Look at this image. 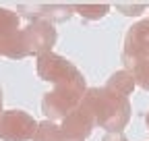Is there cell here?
Instances as JSON below:
<instances>
[{
  "instance_id": "cell-13",
  "label": "cell",
  "mask_w": 149,
  "mask_h": 141,
  "mask_svg": "<svg viewBox=\"0 0 149 141\" xmlns=\"http://www.w3.org/2000/svg\"><path fill=\"white\" fill-rule=\"evenodd\" d=\"M128 73H133L135 83H137L139 87H143L145 91H149V58L137 62L135 66H130V68H128Z\"/></svg>"
},
{
  "instance_id": "cell-4",
  "label": "cell",
  "mask_w": 149,
  "mask_h": 141,
  "mask_svg": "<svg viewBox=\"0 0 149 141\" xmlns=\"http://www.w3.org/2000/svg\"><path fill=\"white\" fill-rule=\"evenodd\" d=\"M83 96H85V89H77V87H54L42 100V110L46 114V120L60 122L81 104Z\"/></svg>"
},
{
  "instance_id": "cell-15",
  "label": "cell",
  "mask_w": 149,
  "mask_h": 141,
  "mask_svg": "<svg viewBox=\"0 0 149 141\" xmlns=\"http://www.w3.org/2000/svg\"><path fill=\"white\" fill-rule=\"evenodd\" d=\"M102 141H128L124 137V133H116V131H112V133H106Z\"/></svg>"
},
{
  "instance_id": "cell-11",
  "label": "cell",
  "mask_w": 149,
  "mask_h": 141,
  "mask_svg": "<svg viewBox=\"0 0 149 141\" xmlns=\"http://www.w3.org/2000/svg\"><path fill=\"white\" fill-rule=\"evenodd\" d=\"M31 141H74L70 137H66L60 129L58 122H50V120H44L37 125V131L33 135Z\"/></svg>"
},
{
  "instance_id": "cell-12",
  "label": "cell",
  "mask_w": 149,
  "mask_h": 141,
  "mask_svg": "<svg viewBox=\"0 0 149 141\" xmlns=\"http://www.w3.org/2000/svg\"><path fill=\"white\" fill-rule=\"evenodd\" d=\"M72 10L79 13L83 19H89V21H97L102 17L108 15L110 10V4H97V2H83V4H72Z\"/></svg>"
},
{
  "instance_id": "cell-8",
  "label": "cell",
  "mask_w": 149,
  "mask_h": 141,
  "mask_svg": "<svg viewBox=\"0 0 149 141\" xmlns=\"http://www.w3.org/2000/svg\"><path fill=\"white\" fill-rule=\"evenodd\" d=\"M60 129L66 137L74 141H85L91 135V131L95 129V118H93V112L87 108V104H83V100L66 118L60 120Z\"/></svg>"
},
{
  "instance_id": "cell-6",
  "label": "cell",
  "mask_w": 149,
  "mask_h": 141,
  "mask_svg": "<svg viewBox=\"0 0 149 141\" xmlns=\"http://www.w3.org/2000/svg\"><path fill=\"white\" fill-rule=\"evenodd\" d=\"M149 58V19H143L128 27L126 38H124V48H122V62L126 70L135 66L141 60Z\"/></svg>"
},
{
  "instance_id": "cell-7",
  "label": "cell",
  "mask_w": 149,
  "mask_h": 141,
  "mask_svg": "<svg viewBox=\"0 0 149 141\" xmlns=\"http://www.w3.org/2000/svg\"><path fill=\"white\" fill-rule=\"evenodd\" d=\"M23 31V38H25V44L29 48V54H48L52 52L54 44H56V29L52 23L48 21H31Z\"/></svg>"
},
{
  "instance_id": "cell-10",
  "label": "cell",
  "mask_w": 149,
  "mask_h": 141,
  "mask_svg": "<svg viewBox=\"0 0 149 141\" xmlns=\"http://www.w3.org/2000/svg\"><path fill=\"white\" fill-rule=\"evenodd\" d=\"M104 87H108V89H112V91H116V94L128 98L130 94H133V89L137 87V83H135L133 73H128L126 68H122V70H116V73L108 79V83Z\"/></svg>"
},
{
  "instance_id": "cell-2",
  "label": "cell",
  "mask_w": 149,
  "mask_h": 141,
  "mask_svg": "<svg viewBox=\"0 0 149 141\" xmlns=\"http://www.w3.org/2000/svg\"><path fill=\"white\" fill-rule=\"evenodd\" d=\"M37 75L44 81L52 83V87H77L87 91L83 73L70 60L54 52L37 56Z\"/></svg>"
},
{
  "instance_id": "cell-16",
  "label": "cell",
  "mask_w": 149,
  "mask_h": 141,
  "mask_svg": "<svg viewBox=\"0 0 149 141\" xmlns=\"http://www.w3.org/2000/svg\"><path fill=\"white\" fill-rule=\"evenodd\" d=\"M0 114H2V89H0Z\"/></svg>"
},
{
  "instance_id": "cell-5",
  "label": "cell",
  "mask_w": 149,
  "mask_h": 141,
  "mask_svg": "<svg viewBox=\"0 0 149 141\" xmlns=\"http://www.w3.org/2000/svg\"><path fill=\"white\" fill-rule=\"evenodd\" d=\"M37 122L23 110H6L0 114V139L2 141H29L37 131Z\"/></svg>"
},
{
  "instance_id": "cell-17",
  "label": "cell",
  "mask_w": 149,
  "mask_h": 141,
  "mask_svg": "<svg viewBox=\"0 0 149 141\" xmlns=\"http://www.w3.org/2000/svg\"><path fill=\"white\" fill-rule=\"evenodd\" d=\"M145 125H147V129H149V112L145 114Z\"/></svg>"
},
{
  "instance_id": "cell-14",
  "label": "cell",
  "mask_w": 149,
  "mask_h": 141,
  "mask_svg": "<svg viewBox=\"0 0 149 141\" xmlns=\"http://www.w3.org/2000/svg\"><path fill=\"white\" fill-rule=\"evenodd\" d=\"M116 8L122 13V15H126V17H139L145 8H147V4H130V2H118L116 4Z\"/></svg>"
},
{
  "instance_id": "cell-1",
  "label": "cell",
  "mask_w": 149,
  "mask_h": 141,
  "mask_svg": "<svg viewBox=\"0 0 149 141\" xmlns=\"http://www.w3.org/2000/svg\"><path fill=\"white\" fill-rule=\"evenodd\" d=\"M83 104L93 112L95 127L108 129V133L116 131L122 133V129L130 120V102L128 98L108 89V87H91L83 96Z\"/></svg>"
},
{
  "instance_id": "cell-9",
  "label": "cell",
  "mask_w": 149,
  "mask_h": 141,
  "mask_svg": "<svg viewBox=\"0 0 149 141\" xmlns=\"http://www.w3.org/2000/svg\"><path fill=\"white\" fill-rule=\"evenodd\" d=\"M19 13L31 21L64 23L72 17V4H19Z\"/></svg>"
},
{
  "instance_id": "cell-3",
  "label": "cell",
  "mask_w": 149,
  "mask_h": 141,
  "mask_svg": "<svg viewBox=\"0 0 149 141\" xmlns=\"http://www.w3.org/2000/svg\"><path fill=\"white\" fill-rule=\"evenodd\" d=\"M0 56L6 58L29 56V48L25 44L23 31L19 29V15L2 6H0Z\"/></svg>"
}]
</instances>
